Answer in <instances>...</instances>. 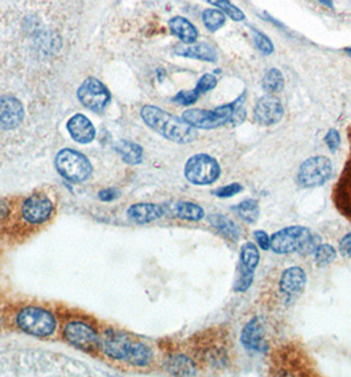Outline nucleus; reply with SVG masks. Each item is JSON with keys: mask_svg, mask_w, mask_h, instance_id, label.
<instances>
[{"mask_svg": "<svg viewBox=\"0 0 351 377\" xmlns=\"http://www.w3.org/2000/svg\"><path fill=\"white\" fill-rule=\"evenodd\" d=\"M206 1L210 3L211 5L217 7L219 11H222L226 16L232 19L234 21H243L246 19L243 11L235 4H232L230 0H206Z\"/></svg>", "mask_w": 351, "mask_h": 377, "instance_id": "nucleus-32", "label": "nucleus"}, {"mask_svg": "<svg viewBox=\"0 0 351 377\" xmlns=\"http://www.w3.org/2000/svg\"><path fill=\"white\" fill-rule=\"evenodd\" d=\"M56 168L65 179L74 183L88 180L93 172V167L88 158L71 148H64L57 154Z\"/></svg>", "mask_w": 351, "mask_h": 377, "instance_id": "nucleus-6", "label": "nucleus"}, {"mask_svg": "<svg viewBox=\"0 0 351 377\" xmlns=\"http://www.w3.org/2000/svg\"><path fill=\"white\" fill-rule=\"evenodd\" d=\"M246 94L239 95L235 101L221 105L213 110L204 108H189L184 111L182 119L194 128L202 130H214L223 126L241 125L246 119V108H245Z\"/></svg>", "mask_w": 351, "mask_h": 377, "instance_id": "nucleus-1", "label": "nucleus"}, {"mask_svg": "<svg viewBox=\"0 0 351 377\" xmlns=\"http://www.w3.org/2000/svg\"><path fill=\"white\" fill-rule=\"evenodd\" d=\"M171 32L175 35L182 44H193L198 38V31L188 19L176 16L169 20Z\"/></svg>", "mask_w": 351, "mask_h": 377, "instance_id": "nucleus-23", "label": "nucleus"}, {"mask_svg": "<svg viewBox=\"0 0 351 377\" xmlns=\"http://www.w3.org/2000/svg\"><path fill=\"white\" fill-rule=\"evenodd\" d=\"M254 117L259 125L267 127L279 124L284 117V108L280 100L274 94H265L256 102Z\"/></svg>", "mask_w": 351, "mask_h": 377, "instance_id": "nucleus-13", "label": "nucleus"}, {"mask_svg": "<svg viewBox=\"0 0 351 377\" xmlns=\"http://www.w3.org/2000/svg\"><path fill=\"white\" fill-rule=\"evenodd\" d=\"M218 81L215 78L214 74H210V73H206L204 74L199 81L197 82V87H195V90L199 93V94H204V93H208L210 90L214 89L217 87Z\"/></svg>", "mask_w": 351, "mask_h": 377, "instance_id": "nucleus-37", "label": "nucleus"}, {"mask_svg": "<svg viewBox=\"0 0 351 377\" xmlns=\"http://www.w3.org/2000/svg\"><path fill=\"white\" fill-rule=\"evenodd\" d=\"M319 3H322V4H325L326 7H329V8H333V1L332 0H319Z\"/></svg>", "mask_w": 351, "mask_h": 377, "instance_id": "nucleus-43", "label": "nucleus"}, {"mask_svg": "<svg viewBox=\"0 0 351 377\" xmlns=\"http://www.w3.org/2000/svg\"><path fill=\"white\" fill-rule=\"evenodd\" d=\"M127 360L135 365L144 367L147 364H149V361L152 360V351L149 347H147L143 343H136L131 345V350L128 352Z\"/></svg>", "mask_w": 351, "mask_h": 377, "instance_id": "nucleus-29", "label": "nucleus"}, {"mask_svg": "<svg viewBox=\"0 0 351 377\" xmlns=\"http://www.w3.org/2000/svg\"><path fill=\"white\" fill-rule=\"evenodd\" d=\"M173 212L178 218L186 220V221H201L205 216L204 208L195 203H191V201L176 203Z\"/></svg>", "mask_w": 351, "mask_h": 377, "instance_id": "nucleus-26", "label": "nucleus"}, {"mask_svg": "<svg viewBox=\"0 0 351 377\" xmlns=\"http://www.w3.org/2000/svg\"><path fill=\"white\" fill-rule=\"evenodd\" d=\"M18 325L27 334L45 338L56 330V319L52 312L41 307H25L18 315Z\"/></svg>", "mask_w": 351, "mask_h": 377, "instance_id": "nucleus-5", "label": "nucleus"}, {"mask_svg": "<svg viewBox=\"0 0 351 377\" xmlns=\"http://www.w3.org/2000/svg\"><path fill=\"white\" fill-rule=\"evenodd\" d=\"M202 20L208 31L217 32L226 24V15L219 10H205L202 14Z\"/></svg>", "mask_w": 351, "mask_h": 377, "instance_id": "nucleus-31", "label": "nucleus"}, {"mask_svg": "<svg viewBox=\"0 0 351 377\" xmlns=\"http://www.w3.org/2000/svg\"><path fill=\"white\" fill-rule=\"evenodd\" d=\"M77 95L80 102L85 108L97 113L104 111L111 100L110 91L99 80L94 77H90L84 81V84L78 89Z\"/></svg>", "mask_w": 351, "mask_h": 377, "instance_id": "nucleus-11", "label": "nucleus"}, {"mask_svg": "<svg viewBox=\"0 0 351 377\" xmlns=\"http://www.w3.org/2000/svg\"><path fill=\"white\" fill-rule=\"evenodd\" d=\"M24 106L14 95L0 97V128L14 130L24 119Z\"/></svg>", "mask_w": 351, "mask_h": 377, "instance_id": "nucleus-17", "label": "nucleus"}, {"mask_svg": "<svg viewBox=\"0 0 351 377\" xmlns=\"http://www.w3.org/2000/svg\"><path fill=\"white\" fill-rule=\"evenodd\" d=\"M53 212L51 200L43 196H32L27 198L21 207V215L29 224L45 222Z\"/></svg>", "mask_w": 351, "mask_h": 377, "instance_id": "nucleus-18", "label": "nucleus"}, {"mask_svg": "<svg viewBox=\"0 0 351 377\" xmlns=\"http://www.w3.org/2000/svg\"><path fill=\"white\" fill-rule=\"evenodd\" d=\"M165 368L169 374L176 375V376H193L195 375V364L193 360L182 356V355H176L165 363Z\"/></svg>", "mask_w": 351, "mask_h": 377, "instance_id": "nucleus-25", "label": "nucleus"}, {"mask_svg": "<svg viewBox=\"0 0 351 377\" xmlns=\"http://www.w3.org/2000/svg\"><path fill=\"white\" fill-rule=\"evenodd\" d=\"M339 251L343 257L351 258V232L339 241Z\"/></svg>", "mask_w": 351, "mask_h": 377, "instance_id": "nucleus-40", "label": "nucleus"}, {"mask_svg": "<svg viewBox=\"0 0 351 377\" xmlns=\"http://www.w3.org/2000/svg\"><path fill=\"white\" fill-rule=\"evenodd\" d=\"M313 253H315V260H316L318 266H328V265H330L334 260H335V257H337V251L329 244L318 245Z\"/></svg>", "mask_w": 351, "mask_h": 377, "instance_id": "nucleus-33", "label": "nucleus"}, {"mask_svg": "<svg viewBox=\"0 0 351 377\" xmlns=\"http://www.w3.org/2000/svg\"><path fill=\"white\" fill-rule=\"evenodd\" d=\"M211 341L206 343L205 348L202 350V359L208 364H210L215 369H225L230 364V338L228 331H213Z\"/></svg>", "mask_w": 351, "mask_h": 377, "instance_id": "nucleus-10", "label": "nucleus"}, {"mask_svg": "<svg viewBox=\"0 0 351 377\" xmlns=\"http://www.w3.org/2000/svg\"><path fill=\"white\" fill-rule=\"evenodd\" d=\"M317 238L312 236L311 229L305 227H288L278 231L271 237V249L278 254L292 253H311L316 249Z\"/></svg>", "mask_w": 351, "mask_h": 377, "instance_id": "nucleus-4", "label": "nucleus"}, {"mask_svg": "<svg viewBox=\"0 0 351 377\" xmlns=\"http://www.w3.org/2000/svg\"><path fill=\"white\" fill-rule=\"evenodd\" d=\"M325 144L332 151H337V148L341 146V135H339L338 130L330 128L328 131V134L325 135Z\"/></svg>", "mask_w": 351, "mask_h": 377, "instance_id": "nucleus-38", "label": "nucleus"}, {"mask_svg": "<svg viewBox=\"0 0 351 377\" xmlns=\"http://www.w3.org/2000/svg\"><path fill=\"white\" fill-rule=\"evenodd\" d=\"M71 138L78 144H86L94 141L95 128L91 121L84 114H75L66 124Z\"/></svg>", "mask_w": 351, "mask_h": 377, "instance_id": "nucleus-19", "label": "nucleus"}, {"mask_svg": "<svg viewBox=\"0 0 351 377\" xmlns=\"http://www.w3.org/2000/svg\"><path fill=\"white\" fill-rule=\"evenodd\" d=\"M252 36H254V41H255V45L258 47V49L264 54H272L275 51V47L271 41V38L268 36H265L263 32L252 28Z\"/></svg>", "mask_w": 351, "mask_h": 377, "instance_id": "nucleus-34", "label": "nucleus"}, {"mask_svg": "<svg viewBox=\"0 0 351 377\" xmlns=\"http://www.w3.org/2000/svg\"><path fill=\"white\" fill-rule=\"evenodd\" d=\"M271 371L278 376H315L316 369L312 359L295 344L276 348L272 355Z\"/></svg>", "mask_w": 351, "mask_h": 377, "instance_id": "nucleus-3", "label": "nucleus"}, {"mask_svg": "<svg viewBox=\"0 0 351 377\" xmlns=\"http://www.w3.org/2000/svg\"><path fill=\"white\" fill-rule=\"evenodd\" d=\"M349 139H350V157L334 187L333 201L339 214H342L351 221V127L349 130Z\"/></svg>", "mask_w": 351, "mask_h": 377, "instance_id": "nucleus-12", "label": "nucleus"}, {"mask_svg": "<svg viewBox=\"0 0 351 377\" xmlns=\"http://www.w3.org/2000/svg\"><path fill=\"white\" fill-rule=\"evenodd\" d=\"M209 222L211 227H214V229L221 236H223L226 240L237 242L241 238V229L232 220L228 218V216L219 214L209 216Z\"/></svg>", "mask_w": 351, "mask_h": 377, "instance_id": "nucleus-24", "label": "nucleus"}, {"mask_svg": "<svg viewBox=\"0 0 351 377\" xmlns=\"http://www.w3.org/2000/svg\"><path fill=\"white\" fill-rule=\"evenodd\" d=\"M176 54L182 56V57H189V58H195L206 62H215L217 61V54L210 45L205 43H193V44H184L178 45L175 49Z\"/></svg>", "mask_w": 351, "mask_h": 377, "instance_id": "nucleus-22", "label": "nucleus"}, {"mask_svg": "<svg viewBox=\"0 0 351 377\" xmlns=\"http://www.w3.org/2000/svg\"><path fill=\"white\" fill-rule=\"evenodd\" d=\"M345 52L349 54V56H350L351 57V48H345Z\"/></svg>", "mask_w": 351, "mask_h": 377, "instance_id": "nucleus-44", "label": "nucleus"}, {"mask_svg": "<svg viewBox=\"0 0 351 377\" xmlns=\"http://www.w3.org/2000/svg\"><path fill=\"white\" fill-rule=\"evenodd\" d=\"M64 334L69 343L84 351H94L99 345V338L97 332L88 324L71 322L65 327Z\"/></svg>", "mask_w": 351, "mask_h": 377, "instance_id": "nucleus-14", "label": "nucleus"}, {"mask_svg": "<svg viewBox=\"0 0 351 377\" xmlns=\"http://www.w3.org/2000/svg\"><path fill=\"white\" fill-rule=\"evenodd\" d=\"M117 151L122 155L124 162L130 164H138L143 158V148L139 144L122 141L117 144Z\"/></svg>", "mask_w": 351, "mask_h": 377, "instance_id": "nucleus-30", "label": "nucleus"}, {"mask_svg": "<svg viewBox=\"0 0 351 377\" xmlns=\"http://www.w3.org/2000/svg\"><path fill=\"white\" fill-rule=\"evenodd\" d=\"M285 85V80H284V74L281 71L272 68L264 74L263 80H262V88L267 94H278L281 90L284 89Z\"/></svg>", "mask_w": 351, "mask_h": 377, "instance_id": "nucleus-28", "label": "nucleus"}, {"mask_svg": "<svg viewBox=\"0 0 351 377\" xmlns=\"http://www.w3.org/2000/svg\"><path fill=\"white\" fill-rule=\"evenodd\" d=\"M115 198H117V192L114 190H104L99 192V198L104 201H111Z\"/></svg>", "mask_w": 351, "mask_h": 377, "instance_id": "nucleus-41", "label": "nucleus"}, {"mask_svg": "<svg viewBox=\"0 0 351 377\" xmlns=\"http://www.w3.org/2000/svg\"><path fill=\"white\" fill-rule=\"evenodd\" d=\"M254 237H255L256 244L259 245L261 249H263V251L271 249V237L267 234V232H264V231H255L254 232Z\"/></svg>", "mask_w": 351, "mask_h": 377, "instance_id": "nucleus-39", "label": "nucleus"}, {"mask_svg": "<svg viewBox=\"0 0 351 377\" xmlns=\"http://www.w3.org/2000/svg\"><path fill=\"white\" fill-rule=\"evenodd\" d=\"M243 191V185L239 183H231L225 187L217 188L215 191H213V195L219 198H228L241 194Z\"/></svg>", "mask_w": 351, "mask_h": 377, "instance_id": "nucleus-35", "label": "nucleus"}, {"mask_svg": "<svg viewBox=\"0 0 351 377\" xmlns=\"http://www.w3.org/2000/svg\"><path fill=\"white\" fill-rule=\"evenodd\" d=\"M261 253L256 245L252 242H246L242 245L239 253V264L237 268V281L234 290L237 293H246L254 282V273L259 265Z\"/></svg>", "mask_w": 351, "mask_h": 377, "instance_id": "nucleus-9", "label": "nucleus"}, {"mask_svg": "<svg viewBox=\"0 0 351 377\" xmlns=\"http://www.w3.org/2000/svg\"><path fill=\"white\" fill-rule=\"evenodd\" d=\"M333 174V163L328 157H313L300 165L298 183L302 188L324 185Z\"/></svg>", "mask_w": 351, "mask_h": 377, "instance_id": "nucleus-8", "label": "nucleus"}, {"mask_svg": "<svg viewBox=\"0 0 351 377\" xmlns=\"http://www.w3.org/2000/svg\"><path fill=\"white\" fill-rule=\"evenodd\" d=\"M306 286V273L300 266H291L281 274L279 288L287 299H298Z\"/></svg>", "mask_w": 351, "mask_h": 377, "instance_id": "nucleus-16", "label": "nucleus"}, {"mask_svg": "<svg viewBox=\"0 0 351 377\" xmlns=\"http://www.w3.org/2000/svg\"><path fill=\"white\" fill-rule=\"evenodd\" d=\"M237 215L239 216L241 220L246 221L248 224H255L259 220L261 216V207L259 203L254 198H247L242 203L237 204L234 207Z\"/></svg>", "mask_w": 351, "mask_h": 377, "instance_id": "nucleus-27", "label": "nucleus"}, {"mask_svg": "<svg viewBox=\"0 0 351 377\" xmlns=\"http://www.w3.org/2000/svg\"><path fill=\"white\" fill-rule=\"evenodd\" d=\"M241 341L243 347L248 351L264 354L268 350V344L265 341V327L263 319L261 317L252 318L243 327L241 334Z\"/></svg>", "mask_w": 351, "mask_h": 377, "instance_id": "nucleus-15", "label": "nucleus"}, {"mask_svg": "<svg viewBox=\"0 0 351 377\" xmlns=\"http://www.w3.org/2000/svg\"><path fill=\"white\" fill-rule=\"evenodd\" d=\"M132 343L122 334L117 331H108L104 339V351L112 359H127Z\"/></svg>", "mask_w": 351, "mask_h": 377, "instance_id": "nucleus-20", "label": "nucleus"}, {"mask_svg": "<svg viewBox=\"0 0 351 377\" xmlns=\"http://www.w3.org/2000/svg\"><path fill=\"white\" fill-rule=\"evenodd\" d=\"M141 118L154 131L176 144H191L197 138L194 127L158 106L145 105L141 108Z\"/></svg>", "mask_w": 351, "mask_h": 377, "instance_id": "nucleus-2", "label": "nucleus"}, {"mask_svg": "<svg viewBox=\"0 0 351 377\" xmlns=\"http://www.w3.org/2000/svg\"><path fill=\"white\" fill-rule=\"evenodd\" d=\"M8 212H10V209H8L7 204H5V203H3V201H0V220L5 218L7 215H8Z\"/></svg>", "mask_w": 351, "mask_h": 377, "instance_id": "nucleus-42", "label": "nucleus"}, {"mask_svg": "<svg viewBox=\"0 0 351 377\" xmlns=\"http://www.w3.org/2000/svg\"><path fill=\"white\" fill-rule=\"evenodd\" d=\"M199 95L201 94L195 90V88L193 90H182L176 95L173 101L177 104H180V105H182V106H191V105H193L197 102Z\"/></svg>", "mask_w": 351, "mask_h": 377, "instance_id": "nucleus-36", "label": "nucleus"}, {"mask_svg": "<svg viewBox=\"0 0 351 377\" xmlns=\"http://www.w3.org/2000/svg\"><path fill=\"white\" fill-rule=\"evenodd\" d=\"M185 178L195 185H209L221 176V165L208 154H197L185 164Z\"/></svg>", "mask_w": 351, "mask_h": 377, "instance_id": "nucleus-7", "label": "nucleus"}, {"mask_svg": "<svg viewBox=\"0 0 351 377\" xmlns=\"http://www.w3.org/2000/svg\"><path fill=\"white\" fill-rule=\"evenodd\" d=\"M164 216V208L158 204L141 203L130 207L128 217L131 221L138 224H148L156 221Z\"/></svg>", "mask_w": 351, "mask_h": 377, "instance_id": "nucleus-21", "label": "nucleus"}]
</instances>
